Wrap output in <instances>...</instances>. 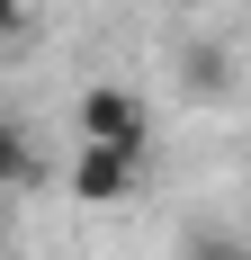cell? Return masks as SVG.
Listing matches in <instances>:
<instances>
[{
  "label": "cell",
  "mask_w": 251,
  "mask_h": 260,
  "mask_svg": "<svg viewBox=\"0 0 251 260\" xmlns=\"http://www.w3.org/2000/svg\"><path fill=\"white\" fill-rule=\"evenodd\" d=\"M81 144H108V153H144V99L135 90H117V81H99V90H81Z\"/></svg>",
  "instance_id": "cell-1"
},
{
  "label": "cell",
  "mask_w": 251,
  "mask_h": 260,
  "mask_svg": "<svg viewBox=\"0 0 251 260\" xmlns=\"http://www.w3.org/2000/svg\"><path fill=\"white\" fill-rule=\"evenodd\" d=\"M135 180H144V153H108V144H81L63 171V188L81 207H117V198H135Z\"/></svg>",
  "instance_id": "cell-2"
},
{
  "label": "cell",
  "mask_w": 251,
  "mask_h": 260,
  "mask_svg": "<svg viewBox=\"0 0 251 260\" xmlns=\"http://www.w3.org/2000/svg\"><path fill=\"white\" fill-rule=\"evenodd\" d=\"M45 180V161H36V144H27L18 126H9V117H0V198H9V188H36Z\"/></svg>",
  "instance_id": "cell-3"
},
{
  "label": "cell",
  "mask_w": 251,
  "mask_h": 260,
  "mask_svg": "<svg viewBox=\"0 0 251 260\" xmlns=\"http://www.w3.org/2000/svg\"><path fill=\"white\" fill-rule=\"evenodd\" d=\"M27 27H36V9H27V0H0V45H18Z\"/></svg>",
  "instance_id": "cell-4"
}]
</instances>
